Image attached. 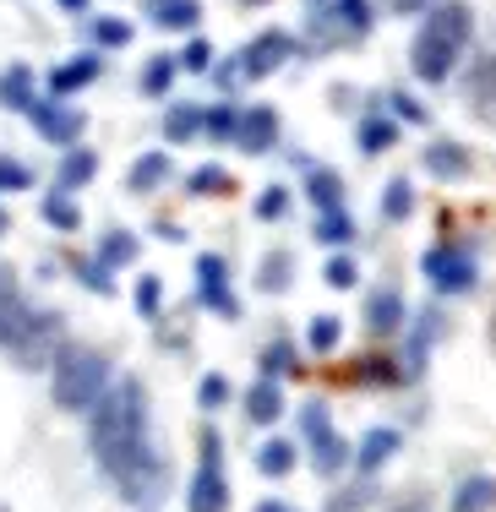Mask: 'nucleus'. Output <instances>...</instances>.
Masks as SVG:
<instances>
[{
  "label": "nucleus",
  "mask_w": 496,
  "mask_h": 512,
  "mask_svg": "<svg viewBox=\"0 0 496 512\" xmlns=\"http://www.w3.org/2000/svg\"><path fill=\"white\" fill-rule=\"evenodd\" d=\"M88 442L99 469L115 480V491L131 507H159L164 496V458L148 431V387L120 376L88 409Z\"/></svg>",
  "instance_id": "f257e3e1"
},
{
  "label": "nucleus",
  "mask_w": 496,
  "mask_h": 512,
  "mask_svg": "<svg viewBox=\"0 0 496 512\" xmlns=\"http://www.w3.org/2000/svg\"><path fill=\"white\" fill-rule=\"evenodd\" d=\"M469 33H475V11H469L464 0H447V6H437L426 17V28L409 44V66H415V77L426 82V88H442V82L453 77Z\"/></svg>",
  "instance_id": "f03ea898"
},
{
  "label": "nucleus",
  "mask_w": 496,
  "mask_h": 512,
  "mask_svg": "<svg viewBox=\"0 0 496 512\" xmlns=\"http://www.w3.org/2000/svg\"><path fill=\"white\" fill-rule=\"evenodd\" d=\"M115 376H110V360L99 355V349H60V355L50 360V393H55V404L60 409H71V414H82V409H93V398L110 387Z\"/></svg>",
  "instance_id": "7ed1b4c3"
},
{
  "label": "nucleus",
  "mask_w": 496,
  "mask_h": 512,
  "mask_svg": "<svg viewBox=\"0 0 496 512\" xmlns=\"http://www.w3.org/2000/svg\"><path fill=\"white\" fill-rule=\"evenodd\" d=\"M371 33V0H322L317 6V50L360 44Z\"/></svg>",
  "instance_id": "20e7f679"
},
{
  "label": "nucleus",
  "mask_w": 496,
  "mask_h": 512,
  "mask_svg": "<svg viewBox=\"0 0 496 512\" xmlns=\"http://www.w3.org/2000/svg\"><path fill=\"white\" fill-rule=\"evenodd\" d=\"M420 267H426L437 295H469V289L480 284V262H475V251H464V246H431L420 256Z\"/></svg>",
  "instance_id": "39448f33"
},
{
  "label": "nucleus",
  "mask_w": 496,
  "mask_h": 512,
  "mask_svg": "<svg viewBox=\"0 0 496 512\" xmlns=\"http://www.w3.org/2000/svg\"><path fill=\"white\" fill-rule=\"evenodd\" d=\"M22 115H28L33 131H39L44 142H55V148H71V142L88 131V115H82V109H66V104H50V99H33Z\"/></svg>",
  "instance_id": "423d86ee"
},
{
  "label": "nucleus",
  "mask_w": 496,
  "mask_h": 512,
  "mask_svg": "<svg viewBox=\"0 0 496 512\" xmlns=\"http://www.w3.org/2000/svg\"><path fill=\"white\" fill-rule=\"evenodd\" d=\"M197 295H202V306H208L213 316H224V322H235L240 316V300L229 295V267H224V256H197Z\"/></svg>",
  "instance_id": "0eeeda50"
},
{
  "label": "nucleus",
  "mask_w": 496,
  "mask_h": 512,
  "mask_svg": "<svg viewBox=\"0 0 496 512\" xmlns=\"http://www.w3.org/2000/svg\"><path fill=\"white\" fill-rule=\"evenodd\" d=\"M235 142L240 153H251V158H262L278 142V109L268 104H251V109H240V120H235Z\"/></svg>",
  "instance_id": "6e6552de"
},
{
  "label": "nucleus",
  "mask_w": 496,
  "mask_h": 512,
  "mask_svg": "<svg viewBox=\"0 0 496 512\" xmlns=\"http://www.w3.org/2000/svg\"><path fill=\"white\" fill-rule=\"evenodd\" d=\"M289 55H295V39L273 28V33H262V39H251V50H246V55H235V60H240V77L257 82V77H273V71L284 66Z\"/></svg>",
  "instance_id": "1a4fd4ad"
},
{
  "label": "nucleus",
  "mask_w": 496,
  "mask_h": 512,
  "mask_svg": "<svg viewBox=\"0 0 496 512\" xmlns=\"http://www.w3.org/2000/svg\"><path fill=\"white\" fill-rule=\"evenodd\" d=\"M420 164H426V175L442 180V186H453V180H469V175H475V158H469L464 142H431V148L420 153Z\"/></svg>",
  "instance_id": "9d476101"
},
{
  "label": "nucleus",
  "mask_w": 496,
  "mask_h": 512,
  "mask_svg": "<svg viewBox=\"0 0 496 512\" xmlns=\"http://www.w3.org/2000/svg\"><path fill=\"white\" fill-rule=\"evenodd\" d=\"M186 507H197V512H219V507H229V480H224V469H219L213 458H202V469L191 474Z\"/></svg>",
  "instance_id": "9b49d317"
},
{
  "label": "nucleus",
  "mask_w": 496,
  "mask_h": 512,
  "mask_svg": "<svg viewBox=\"0 0 496 512\" xmlns=\"http://www.w3.org/2000/svg\"><path fill=\"white\" fill-rule=\"evenodd\" d=\"M404 322H409V306H404L398 289H377V295L366 300V327L377 338H398V333H404Z\"/></svg>",
  "instance_id": "f8f14e48"
},
{
  "label": "nucleus",
  "mask_w": 496,
  "mask_h": 512,
  "mask_svg": "<svg viewBox=\"0 0 496 512\" xmlns=\"http://www.w3.org/2000/svg\"><path fill=\"white\" fill-rule=\"evenodd\" d=\"M398 447H404V442H398V431L377 425V431L360 436V447H355L349 458H355V469H360V474H377V469H387V463L398 458Z\"/></svg>",
  "instance_id": "ddd939ff"
},
{
  "label": "nucleus",
  "mask_w": 496,
  "mask_h": 512,
  "mask_svg": "<svg viewBox=\"0 0 496 512\" xmlns=\"http://www.w3.org/2000/svg\"><path fill=\"white\" fill-rule=\"evenodd\" d=\"M99 71H104V60L99 55H71L66 66H55L50 71V93L55 99H66V93H77V88H88V82H99Z\"/></svg>",
  "instance_id": "4468645a"
},
{
  "label": "nucleus",
  "mask_w": 496,
  "mask_h": 512,
  "mask_svg": "<svg viewBox=\"0 0 496 512\" xmlns=\"http://www.w3.org/2000/svg\"><path fill=\"white\" fill-rule=\"evenodd\" d=\"M442 316L437 311H420L415 316V333H409V360H404V376H420L426 371V355H431V344H437L442 338Z\"/></svg>",
  "instance_id": "2eb2a0df"
},
{
  "label": "nucleus",
  "mask_w": 496,
  "mask_h": 512,
  "mask_svg": "<svg viewBox=\"0 0 496 512\" xmlns=\"http://www.w3.org/2000/svg\"><path fill=\"white\" fill-rule=\"evenodd\" d=\"M148 22L169 33H186L202 22V0H148Z\"/></svg>",
  "instance_id": "dca6fc26"
},
{
  "label": "nucleus",
  "mask_w": 496,
  "mask_h": 512,
  "mask_svg": "<svg viewBox=\"0 0 496 512\" xmlns=\"http://www.w3.org/2000/svg\"><path fill=\"white\" fill-rule=\"evenodd\" d=\"M306 197L317 213H328V207H344V175L328 164H306Z\"/></svg>",
  "instance_id": "f3484780"
},
{
  "label": "nucleus",
  "mask_w": 496,
  "mask_h": 512,
  "mask_svg": "<svg viewBox=\"0 0 496 512\" xmlns=\"http://www.w3.org/2000/svg\"><path fill=\"white\" fill-rule=\"evenodd\" d=\"M349 453H355V447H349L338 431H322V436H311V469H317L322 480H333V474H344Z\"/></svg>",
  "instance_id": "a211bd4d"
},
{
  "label": "nucleus",
  "mask_w": 496,
  "mask_h": 512,
  "mask_svg": "<svg viewBox=\"0 0 496 512\" xmlns=\"http://www.w3.org/2000/svg\"><path fill=\"white\" fill-rule=\"evenodd\" d=\"M246 420H257V425L284 420V387H278V376H262V382L246 393Z\"/></svg>",
  "instance_id": "6ab92c4d"
},
{
  "label": "nucleus",
  "mask_w": 496,
  "mask_h": 512,
  "mask_svg": "<svg viewBox=\"0 0 496 512\" xmlns=\"http://www.w3.org/2000/svg\"><path fill=\"white\" fill-rule=\"evenodd\" d=\"M93 175H99V153L71 142L66 158H60V169H55V186H60V191H77V186H88Z\"/></svg>",
  "instance_id": "aec40b11"
},
{
  "label": "nucleus",
  "mask_w": 496,
  "mask_h": 512,
  "mask_svg": "<svg viewBox=\"0 0 496 512\" xmlns=\"http://www.w3.org/2000/svg\"><path fill=\"white\" fill-rule=\"evenodd\" d=\"M453 512H491L496 507V474H469L464 485L453 491Z\"/></svg>",
  "instance_id": "412c9836"
},
{
  "label": "nucleus",
  "mask_w": 496,
  "mask_h": 512,
  "mask_svg": "<svg viewBox=\"0 0 496 512\" xmlns=\"http://www.w3.org/2000/svg\"><path fill=\"white\" fill-rule=\"evenodd\" d=\"M33 99H39L33 66H6V77H0V104H6V109H28Z\"/></svg>",
  "instance_id": "4be33fe9"
},
{
  "label": "nucleus",
  "mask_w": 496,
  "mask_h": 512,
  "mask_svg": "<svg viewBox=\"0 0 496 512\" xmlns=\"http://www.w3.org/2000/svg\"><path fill=\"white\" fill-rule=\"evenodd\" d=\"M164 180H169V153H142L137 164L126 169V186L137 191V197H142V191H159Z\"/></svg>",
  "instance_id": "5701e85b"
},
{
  "label": "nucleus",
  "mask_w": 496,
  "mask_h": 512,
  "mask_svg": "<svg viewBox=\"0 0 496 512\" xmlns=\"http://www.w3.org/2000/svg\"><path fill=\"white\" fill-rule=\"evenodd\" d=\"M202 137V104H169L164 109V142Z\"/></svg>",
  "instance_id": "b1692460"
},
{
  "label": "nucleus",
  "mask_w": 496,
  "mask_h": 512,
  "mask_svg": "<svg viewBox=\"0 0 496 512\" xmlns=\"http://www.w3.org/2000/svg\"><path fill=\"white\" fill-rule=\"evenodd\" d=\"M398 142V120L387 115H360V153H387Z\"/></svg>",
  "instance_id": "393cba45"
},
{
  "label": "nucleus",
  "mask_w": 496,
  "mask_h": 512,
  "mask_svg": "<svg viewBox=\"0 0 496 512\" xmlns=\"http://www.w3.org/2000/svg\"><path fill=\"white\" fill-rule=\"evenodd\" d=\"M257 278H262V289H268V295H284V289L295 284V256H289V251H273V256H262Z\"/></svg>",
  "instance_id": "a878e982"
},
{
  "label": "nucleus",
  "mask_w": 496,
  "mask_h": 512,
  "mask_svg": "<svg viewBox=\"0 0 496 512\" xmlns=\"http://www.w3.org/2000/svg\"><path fill=\"white\" fill-rule=\"evenodd\" d=\"M99 262L110 267V273H115V267H131V262H137V235H126V229H110V235L99 240Z\"/></svg>",
  "instance_id": "bb28decb"
},
{
  "label": "nucleus",
  "mask_w": 496,
  "mask_h": 512,
  "mask_svg": "<svg viewBox=\"0 0 496 512\" xmlns=\"http://www.w3.org/2000/svg\"><path fill=\"white\" fill-rule=\"evenodd\" d=\"M317 240H322V246H349V240H355V218H349L344 213V207H328V213H322L317 218Z\"/></svg>",
  "instance_id": "cd10ccee"
},
{
  "label": "nucleus",
  "mask_w": 496,
  "mask_h": 512,
  "mask_svg": "<svg viewBox=\"0 0 496 512\" xmlns=\"http://www.w3.org/2000/svg\"><path fill=\"white\" fill-rule=\"evenodd\" d=\"M39 213H44V224L66 229V235L82 224V213H77V202H71V191H60V186H55V197H44V202H39Z\"/></svg>",
  "instance_id": "c85d7f7f"
},
{
  "label": "nucleus",
  "mask_w": 496,
  "mask_h": 512,
  "mask_svg": "<svg viewBox=\"0 0 496 512\" xmlns=\"http://www.w3.org/2000/svg\"><path fill=\"white\" fill-rule=\"evenodd\" d=\"M175 71H180V60H175V55H153V60H148V71H142V93H148V99H164L169 82H175Z\"/></svg>",
  "instance_id": "c756f323"
},
{
  "label": "nucleus",
  "mask_w": 496,
  "mask_h": 512,
  "mask_svg": "<svg viewBox=\"0 0 496 512\" xmlns=\"http://www.w3.org/2000/svg\"><path fill=\"white\" fill-rule=\"evenodd\" d=\"M257 469L268 474V480H284V474L295 469V442H268L257 453Z\"/></svg>",
  "instance_id": "7c9ffc66"
},
{
  "label": "nucleus",
  "mask_w": 496,
  "mask_h": 512,
  "mask_svg": "<svg viewBox=\"0 0 496 512\" xmlns=\"http://www.w3.org/2000/svg\"><path fill=\"white\" fill-rule=\"evenodd\" d=\"M93 44H99V50H126V44H131V22L126 17H99V22H93Z\"/></svg>",
  "instance_id": "2f4dec72"
},
{
  "label": "nucleus",
  "mask_w": 496,
  "mask_h": 512,
  "mask_svg": "<svg viewBox=\"0 0 496 512\" xmlns=\"http://www.w3.org/2000/svg\"><path fill=\"white\" fill-rule=\"evenodd\" d=\"M382 213H387V218H409V213H415V191H409V180H387Z\"/></svg>",
  "instance_id": "473e14b6"
},
{
  "label": "nucleus",
  "mask_w": 496,
  "mask_h": 512,
  "mask_svg": "<svg viewBox=\"0 0 496 512\" xmlns=\"http://www.w3.org/2000/svg\"><path fill=\"white\" fill-rule=\"evenodd\" d=\"M338 333H344V322H338V316H311V349H317V355H333L338 349Z\"/></svg>",
  "instance_id": "72a5a7b5"
},
{
  "label": "nucleus",
  "mask_w": 496,
  "mask_h": 512,
  "mask_svg": "<svg viewBox=\"0 0 496 512\" xmlns=\"http://www.w3.org/2000/svg\"><path fill=\"white\" fill-rule=\"evenodd\" d=\"M235 120H240V109H229V104L202 109V131H208L213 142H229V137H235Z\"/></svg>",
  "instance_id": "f704fd0d"
},
{
  "label": "nucleus",
  "mask_w": 496,
  "mask_h": 512,
  "mask_svg": "<svg viewBox=\"0 0 496 512\" xmlns=\"http://www.w3.org/2000/svg\"><path fill=\"white\" fill-rule=\"evenodd\" d=\"M229 398H235V387H229V376H219V371H213V376H202V387H197V404L202 409H224L229 404Z\"/></svg>",
  "instance_id": "c9c22d12"
},
{
  "label": "nucleus",
  "mask_w": 496,
  "mask_h": 512,
  "mask_svg": "<svg viewBox=\"0 0 496 512\" xmlns=\"http://www.w3.org/2000/svg\"><path fill=\"white\" fill-rule=\"evenodd\" d=\"M387 109H393V120H404V126H426L431 109L420 99H409V93H387Z\"/></svg>",
  "instance_id": "e433bc0d"
},
{
  "label": "nucleus",
  "mask_w": 496,
  "mask_h": 512,
  "mask_svg": "<svg viewBox=\"0 0 496 512\" xmlns=\"http://www.w3.org/2000/svg\"><path fill=\"white\" fill-rule=\"evenodd\" d=\"M322 278H328V289H355L360 284V262L355 256H333V262L322 267Z\"/></svg>",
  "instance_id": "4c0bfd02"
},
{
  "label": "nucleus",
  "mask_w": 496,
  "mask_h": 512,
  "mask_svg": "<svg viewBox=\"0 0 496 512\" xmlns=\"http://www.w3.org/2000/svg\"><path fill=\"white\" fill-rule=\"evenodd\" d=\"M262 376H295V349H289L284 338L262 349Z\"/></svg>",
  "instance_id": "58836bf2"
},
{
  "label": "nucleus",
  "mask_w": 496,
  "mask_h": 512,
  "mask_svg": "<svg viewBox=\"0 0 496 512\" xmlns=\"http://www.w3.org/2000/svg\"><path fill=\"white\" fill-rule=\"evenodd\" d=\"M257 218H262V224L289 218V191H284V186H268V191H262V197H257Z\"/></svg>",
  "instance_id": "ea45409f"
},
{
  "label": "nucleus",
  "mask_w": 496,
  "mask_h": 512,
  "mask_svg": "<svg viewBox=\"0 0 496 512\" xmlns=\"http://www.w3.org/2000/svg\"><path fill=\"white\" fill-rule=\"evenodd\" d=\"M186 186H191V197H213V191H229V175H224L219 164H208V169H197Z\"/></svg>",
  "instance_id": "a19ab883"
},
{
  "label": "nucleus",
  "mask_w": 496,
  "mask_h": 512,
  "mask_svg": "<svg viewBox=\"0 0 496 512\" xmlns=\"http://www.w3.org/2000/svg\"><path fill=\"white\" fill-rule=\"evenodd\" d=\"M300 431H306V442H311V436H322V431H333L328 404H322V398H311V404L300 409Z\"/></svg>",
  "instance_id": "79ce46f5"
},
{
  "label": "nucleus",
  "mask_w": 496,
  "mask_h": 512,
  "mask_svg": "<svg viewBox=\"0 0 496 512\" xmlns=\"http://www.w3.org/2000/svg\"><path fill=\"white\" fill-rule=\"evenodd\" d=\"M159 306H164V284H159V278H137V311L142 316H159Z\"/></svg>",
  "instance_id": "37998d69"
},
{
  "label": "nucleus",
  "mask_w": 496,
  "mask_h": 512,
  "mask_svg": "<svg viewBox=\"0 0 496 512\" xmlns=\"http://www.w3.org/2000/svg\"><path fill=\"white\" fill-rule=\"evenodd\" d=\"M33 186V169L17 164V158H0V191H28Z\"/></svg>",
  "instance_id": "c03bdc74"
},
{
  "label": "nucleus",
  "mask_w": 496,
  "mask_h": 512,
  "mask_svg": "<svg viewBox=\"0 0 496 512\" xmlns=\"http://www.w3.org/2000/svg\"><path fill=\"white\" fill-rule=\"evenodd\" d=\"M175 60H180V71H208V66H213V44H208V39H191Z\"/></svg>",
  "instance_id": "a18cd8bd"
},
{
  "label": "nucleus",
  "mask_w": 496,
  "mask_h": 512,
  "mask_svg": "<svg viewBox=\"0 0 496 512\" xmlns=\"http://www.w3.org/2000/svg\"><path fill=\"white\" fill-rule=\"evenodd\" d=\"M77 273H82V284H88V289H99V295H110V267H104V262H82L77 267Z\"/></svg>",
  "instance_id": "49530a36"
},
{
  "label": "nucleus",
  "mask_w": 496,
  "mask_h": 512,
  "mask_svg": "<svg viewBox=\"0 0 496 512\" xmlns=\"http://www.w3.org/2000/svg\"><path fill=\"white\" fill-rule=\"evenodd\" d=\"M387 6H393V11H404V17H409V11H426L431 0H387Z\"/></svg>",
  "instance_id": "de8ad7c7"
},
{
  "label": "nucleus",
  "mask_w": 496,
  "mask_h": 512,
  "mask_svg": "<svg viewBox=\"0 0 496 512\" xmlns=\"http://www.w3.org/2000/svg\"><path fill=\"white\" fill-rule=\"evenodd\" d=\"M486 344H491V355H496V306H491V316H486Z\"/></svg>",
  "instance_id": "09e8293b"
},
{
  "label": "nucleus",
  "mask_w": 496,
  "mask_h": 512,
  "mask_svg": "<svg viewBox=\"0 0 496 512\" xmlns=\"http://www.w3.org/2000/svg\"><path fill=\"white\" fill-rule=\"evenodd\" d=\"M55 6H60V11H88L93 0H55Z\"/></svg>",
  "instance_id": "8fccbe9b"
},
{
  "label": "nucleus",
  "mask_w": 496,
  "mask_h": 512,
  "mask_svg": "<svg viewBox=\"0 0 496 512\" xmlns=\"http://www.w3.org/2000/svg\"><path fill=\"white\" fill-rule=\"evenodd\" d=\"M0 229H6V213H0Z\"/></svg>",
  "instance_id": "3c124183"
},
{
  "label": "nucleus",
  "mask_w": 496,
  "mask_h": 512,
  "mask_svg": "<svg viewBox=\"0 0 496 512\" xmlns=\"http://www.w3.org/2000/svg\"><path fill=\"white\" fill-rule=\"evenodd\" d=\"M311 6H322V0H311Z\"/></svg>",
  "instance_id": "603ef678"
}]
</instances>
